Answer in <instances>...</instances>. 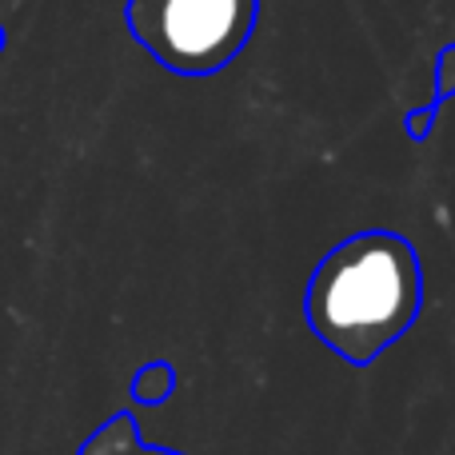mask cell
I'll list each match as a JSON object with an SVG mask.
<instances>
[{
	"label": "cell",
	"instance_id": "cell-4",
	"mask_svg": "<svg viewBox=\"0 0 455 455\" xmlns=\"http://www.w3.org/2000/svg\"><path fill=\"white\" fill-rule=\"evenodd\" d=\"M451 96H455V40H451V44H443L440 56H435V96H432V104H427V108L440 112Z\"/></svg>",
	"mask_w": 455,
	"mask_h": 455
},
{
	"label": "cell",
	"instance_id": "cell-3",
	"mask_svg": "<svg viewBox=\"0 0 455 455\" xmlns=\"http://www.w3.org/2000/svg\"><path fill=\"white\" fill-rule=\"evenodd\" d=\"M80 455H180V451H164V448H148L136 435L132 416H112L92 440L84 443Z\"/></svg>",
	"mask_w": 455,
	"mask_h": 455
},
{
	"label": "cell",
	"instance_id": "cell-6",
	"mask_svg": "<svg viewBox=\"0 0 455 455\" xmlns=\"http://www.w3.org/2000/svg\"><path fill=\"white\" fill-rule=\"evenodd\" d=\"M0 44H4V32H0Z\"/></svg>",
	"mask_w": 455,
	"mask_h": 455
},
{
	"label": "cell",
	"instance_id": "cell-1",
	"mask_svg": "<svg viewBox=\"0 0 455 455\" xmlns=\"http://www.w3.org/2000/svg\"><path fill=\"white\" fill-rule=\"evenodd\" d=\"M424 307V267L408 235L368 228L315 264L304 291V320L323 347L352 368L376 363L411 331Z\"/></svg>",
	"mask_w": 455,
	"mask_h": 455
},
{
	"label": "cell",
	"instance_id": "cell-5",
	"mask_svg": "<svg viewBox=\"0 0 455 455\" xmlns=\"http://www.w3.org/2000/svg\"><path fill=\"white\" fill-rule=\"evenodd\" d=\"M172 384H176L172 371H168L164 363H152V368L144 371L140 379H136V395H140L144 403H160L168 392H172Z\"/></svg>",
	"mask_w": 455,
	"mask_h": 455
},
{
	"label": "cell",
	"instance_id": "cell-2",
	"mask_svg": "<svg viewBox=\"0 0 455 455\" xmlns=\"http://www.w3.org/2000/svg\"><path fill=\"white\" fill-rule=\"evenodd\" d=\"M259 0H128L132 40L176 76L228 68L256 32Z\"/></svg>",
	"mask_w": 455,
	"mask_h": 455
}]
</instances>
